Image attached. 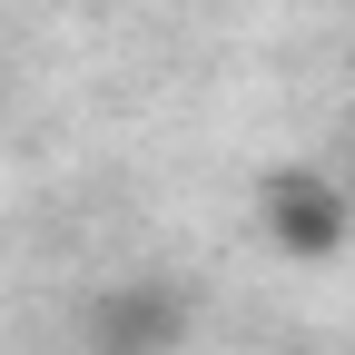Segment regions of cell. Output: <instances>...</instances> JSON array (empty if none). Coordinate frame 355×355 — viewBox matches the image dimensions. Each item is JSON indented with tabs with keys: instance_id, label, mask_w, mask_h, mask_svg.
Listing matches in <instances>:
<instances>
[{
	"instance_id": "obj_2",
	"label": "cell",
	"mask_w": 355,
	"mask_h": 355,
	"mask_svg": "<svg viewBox=\"0 0 355 355\" xmlns=\"http://www.w3.org/2000/svg\"><path fill=\"white\" fill-rule=\"evenodd\" d=\"M178 326H188V296L158 286V277H128V286H99L79 306V345L89 355H168Z\"/></svg>"
},
{
	"instance_id": "obj_1",
	"label": "cell",
	"mask_w": 355,
	"mask_h": 355,
	"mask_svg": "<svg viewBox=\"0 0 355 355\" xmlns=\"http://www.w3.org/2000/svg\"><path fill=\"white\" fill-rule=\"evenodd\" d=\"M257 227H266V247L296 257V266H336V257L355 247V198L336 188L326 168H266Z\"/></svg>"
}]
</instances>
